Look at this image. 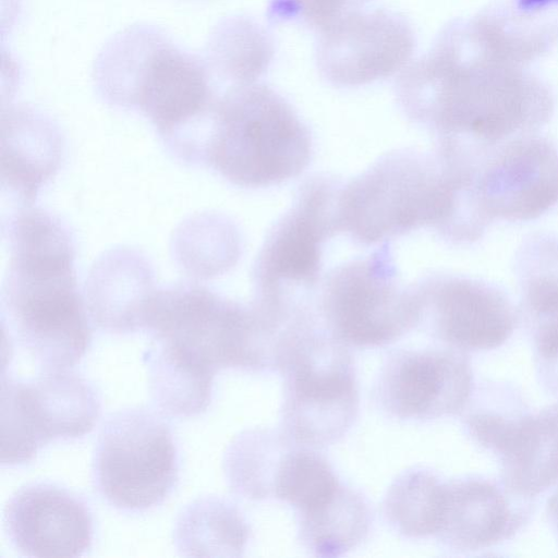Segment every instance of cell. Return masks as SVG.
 Returning a JSON list of instances; mask_svg holds the SVG:
<instances>
[{
  "label": "cell",
  "mask_w": 558,
  "mask_h": 558,
  "mask_svg": "<svg viewBox=\"0 0 558 558\" xmlns=\"http://www.w3.org/2000/svg\"><path fill=\"white\" fill-rule=\"evenodd\" d=\"M396 95L412 122L480 157L537 134L555 109L549 85L493 53L468 19L449 22L429 50L402 70Z\"/></svg>",
  "instance_id": "obj_1"
},
{
  "label": "cell",
  "mask_w": 558,
  "mask_h": 558,
  "mask_svg": "<svg viewBox=\"0 0 558 558\" xmlns=\"http://www.w3.org/2000/svg\"><path fill=\"white\" fill-rule=\"evenodd\" d=\"M7 236L10 263L1 294L3 333L41 369L71 368L92 341L71 233L51 214L24 209L9 220Z\"/></svg>",
  "instance_id": "obj_2"
},
{
  "label": "cell",
  "mask_w": 558,
  "mask_h": 558,
  "mask_svg": "<svg viewBox=\"0 0 558 558\" xmlns=\"http://www.w3.org/2000/svg\"><path fill=\"white\" fill-rule=\"evenodd\" d=\"M94 77L107 102L141 111L181 158L197 147L219 96L206 63L142 25L108 43Z\"/></svg>",
  "instance_id": "obj_3"
},
{
  "label": "cell",
  "mask_w": 558,
  "mask_h": 558,
  "mask_svg": "<svg viewBox=\"0 0 558 558\" xmlns=\"http://www.w3.org/2000/svg\"><path fill=\"white\" fill-rule=\"evenodd\" d=\"M313 155L311 131L275 89L231 86L213 108L202 162L234 185L259 189L300 175Z\"/></svg>",
  "instance_id": "obj_4"
},
{
  "label": "cell",
  "mask_w": 558,
  "mask_h": 558,
  "mask_svg": "<svg viewBox=\"0 0 558 558\" xmlns=\"http://www.w3.org/2000/svg\"><path fill=\"white\" fill-rule=\"evenodd\" d=\"M453 182L435 153L389 151L342 185V231L364 245L432 227L445 239L456 214Z\"/></svg>",
  "instance_id": "obj_5"
},
{
  "label": "cell",
  "mask_w": 558,
  "mask_h": 558,
  "mask_svg": "<svg viewBox=\"0 0 558 558\" xmlns=\"http://www.w3.org/2000/svg\"><path fill=\"white\" fill-rule=\"evenodd\" d=\"M145 307L151 340L199 368L216 374L275 364L272 338L251 305L183 282L154 290Z\"/></svg>",
  "instance_id": "obj_6"
},
{
  "label": "cell",
  "mask_w": 558,
  "mask_h": 558,
  "mask_svg": "<svg viewBox=\"0 0 558 558\" xmlns=\"http://www.w3.org/2000/svg\"><path fill=\"white\" fill-rule=\"evenodd\" d=\"M342 183L316 174L300 186L292 206L268 232L253 267L252 305L268 316H282L320 278L323 245L342 231L339 196Z\"/></svg>",
  "instance_id": "obj_7"
},
{
  "label": "cell",
  "mask_w": 558,
  "mask_h": 558,
  "mask_svg": "<svg viewBox=\"0 0 558 558\" xmlns=\"http://www.w3.org/2000/svg\"><path fill=\"white\" fill-rule=\"evenodd\" d=\"M283 369L282 422L289 437L308 446L337 441L354 421L359 395L353 365L343 343L331 333L302 326L288 341Z\"/></svg>",
  "instance_id": "obj_8"
},
{
  "label": "cell",
  "mask_w": 558,
  "mask_h": 558,
  "mask_svg": "<svg viewBox=\"0 0 558 558\" xmlns=\"http://www.w3.org/2000/svg\"><path fill=\"white\" fill-rule=\"evenodd\" d=\"M178 478L177 446L159 414L130 408L107 417L92 460V482L106 502L121 511L144 512L162 504Z\"/></svg>",
  "instance_id": "obj_9"
},
{
  "label": "cell",
  "mask_w": 558,
  "mask_h": 558,
  "mask_svg": "<svg viewBox=\"0 0 558 558\" xmlns=\"http://www.w3.org/2000/svg\"><path fill=\"white\" fill-rule=\"evenodd\" d=\"M320 311L329 332L342 343H390L421 322L414 287L398 275L390 246L331 269L322 283Z\"/></svg>",
  "instance_id": "obj_10"
},
{
  "label": "cell",
  "mask_w": 558,
  "mask_h": 558,
  "mask_svg": "<svg viewBox=\"0 0 558 558\" xmlns=\"http://www.w3.org/2000/svg\"><path fill=\"white\" fill-rule=\"evenodd\" d=\"M99 415L96 390L69 368L41 369L32 379L2 374V465L27 463L52 440L85 436Z\"/></svg>",
  "instance_id": "obj_11"
},
{
  "label": "cell",
  "mask_w": 558,
  "mask_h": 558,
  "mask_svg": "<svg viewBox=\"0 0 558 558\" xmlns=\"http://www.w3.org/2000/svg\"><path fill=\"white\" fill-rule=\"evenodd\" d=\"M475 189L489 222L541 217L558 204V145L532 134L494 148L476 162Z\"/></svg>",
  "instance_id": "obj_12"
},
{
  "label": "cell",
  "mask_w": 558,
  "mask_h": 558,
  "mask_svg": "<svg viewBox=\"0 0 558 558\" xmlns=\"http://www.w3.org/2000/svg\"><path fill=\"white\" fill-rule=\"evenodd\" d=\"M415 45L414 32L400 14L357 10L320 32L317 68L335 86H362L403 70Z\"/></svg>",
  "instance_id": "obj_13"
},
{
  "label": "cell",
  "mask_w": 558,
  "mask_h": 558,
  "mask_svg": "<svg viewBox=\"0 0 558 558\" xmlns=\"http://www.w3.org/2000/svg\"><path fill=\"white\" fill-rule=\"evenodd\" d=\"M413 287L420 302L421 322L427 319L434 333L454 349L498 348L510 338L518 323V313L509 296L487 281L432 275Z\"/></svg>",
  "instance_id": "obj_14"
},
{
  "label": "cell",
  "mask_w": 558,
  "mask_h": 558,
  "mask_svg": "<svg viewBox=\"0 0 558 558\" xmlns=\"http://www.w3.org/2000/svg\"><path fill=\"white\" fill-rule=\"evenodd\" d=\"M472 390L470 362L458 349L400 351L389 359L379 380L384 407L399 418L456 414Z\"/></svg>",
  "instance_id": "obj_15"
},
{
  "label": "cell",
  "mask_w": 558,
  "mask_h": 558,
  "mask_svg": "<svg viewBox=\"0 0 558 558\" xmlns=\"http://www.w3.org/2000/svg\"><path fill=\"white\" fill-rule=\"evenodd\" d=\"M4 529L11 544L29 557H80L92 546L93 517L87 502L64 487L34 482L7 502Z\"/></svg>",
  "instance_id": "obj_16"
},
{
  "label": "cell",
  "mask_w": 558,
  "mask_h": 558,
  "mask_svg": "<svg viewBox=\"0 0 558 558\" xmlns=\"http://www.w3.org/2000/svg\"><path fill=\"white\" fill-rule=\"evenodd\" d=\"M527 498L504 483L469 476L445 484L440 524L436 533L452 550L474 551L511 537L526 521Z\"/></svg>",
  "instance_id": "obj_17"
},
{
  "label": "cell",
  "mask_w": 558,
  "mask_h": 558,
  "mask_svg": "<svg viewBox=\"0 0 558 558\" xmlns=\"http://www.w3.org/2000/svg\"><path fill=\"white\" fill-rule=\"evenodd\" d=\"M520 306L539 357L558 360V236L535 233L515 254Z\"/></svg>",
  "instance_id": "obj_18"
},
{
  "label": "cell",
  "mask_w": 558,
  "mask_h": 558,
  "mask_svg": "<svg viewBox=\"0 0 558 558\" xmlns=\"http://www.w3.org/2000/svg\"><path fill=\"white\" fill-rule=\"evenodd\" d=\"M502 483L514 495L532 498L558 483V403L526 413L499 456Z\"/></svg>",
  "instance_id": "obj_19"
},
{
  "label": "cell",
  "mask_w": 558,
  "mask_h": 558,
  "mask_svg": "<svg viewBox=\"0 0 558 558\" xmlns=\"http://www.w3.org/2000/svg\"><path fill=\"white\" fill-rule=\"evenodd\" d=\"M250 529L229 500L207 496L187 505L178 515L173 543L181 556L235 557L247 544Z\"/></svg>",
  "instance_id": "obj_20"
},
{
  "label": "cell",
  "mask_w": 558,
  "mask_h": 558,
  "mask_svg": "<svg viewBox=\"0 0 558 558\" xmlns=\"http://www.w3.org/2000/svg\"><path fill=\"white\" fill-rule=\"evenodd\" d=\"M29 111V126L15 128L9 120L8 144L2 145V179L26 204L57 171L61 140L54 128Z\"/></svg>",
  "instance_id": "obj_21"
},
{
  "label": "cell",
  "mask_w": 558,
  "mask_h": 558,
  "mask_svg": "<svg viewBox=\"0 0 558 558\" xmlns=\"http://www.w3.org/2000/svg\"><path fill=\"white\" fill-rule=\"evenodd\" d=\"M274 57V41L254 20L233 16L214 31L207 47L206 65L210 74L231 86L255 83Z\"/></svg>",
  "instance_id": "obj_22"
},
{
  "label": "cell",
  "mask_w": 558,
  "mask_h": 558,
  "mask_svg": "<svg viewBox=\"0 0 558 558\" xmlns=\"http://www.w3.org/2000/svg\"><path fill=\"white\" fill-rule=\"evenodd\" d=\"M144 362L153 402L161 413L191 417L207 410L215 375L178 359L153 342L144 353Z\"/></svg>",
  "instance_id": "obj_23"
},
{
  "label": "cell",
  "mask_w": 558,
  "mask_h": 558,
  "mask_svg": "<svg viewBox=\"0 0 558 558\" xmlns=\"http://www.w3.org/2000/svg\"><path fill=\"white\" fill-rule=\"evenodd\" d=\"M299 514L301 541L322 557L340 556L354 548L365 537L369 525L363 499L341 485L328 501Z\"/></svg>",
  "instance_id": "obj_24"
},
{
  "label": "cell",
  "mask_w": 558,
  "mask_h": 558,
  "mask_svg": "<svg viewBox=\"0 0 558 558\" xmlns=\"http://www.w3.org/2000/svg\"><path fill=\"white\" fill-rule=\"evenodd\" d=\"M445 484L433 473L412 469L400 474L384 500V513L402 535L413 538L437 533Z\"/></svg>",
  "instance_id": "obj_25"
},
{
  "label": "cell",
  "mask_w": 558,
  "mask_h": 558,
  "mask_svg": "<svg viewBox=\"0 0 558 558\" xmlns=\"http://www.w3.org/2000/svg\"><path fill=\"white\" fill-rule=\"evenodd\" d=\"M340 484L330 465L316 452L296 449L286 452L279 463L272 494L299 512L328 501Z\"/></svg>",
  "instance_id": "obj_26"
},
{
  "label": "cell",
  "mask_w": 558,
  "mask_h": 558,
  "mask_svg": "<svg viewBox=\"0 0 558 558\" xmlns=\"http://www.w3.org/2000/svg\"><path fill=\"white\" fill-rule=\"evenodd\" d=\"M369 0H271L268 16L271 21H299L319 32L347 14L357 11Z\"/></svg>",
  "instance_id": "obj_27"
},
{
  "label": "cell",
  "mask_w": 558,
  "mask_h": 558,
  "mask_svg": "<svg viewBox=\"0 0 558 558\" xmlns=\"http://www.w3.org/2000/svg\"><path fill=\"white\" fill-rule=\"evenodd\" d=\"M547 511L549 520L558 533V490L548 500Z\"/></svg>",
  "instance_id": "obj_28"
}]
</instances>
